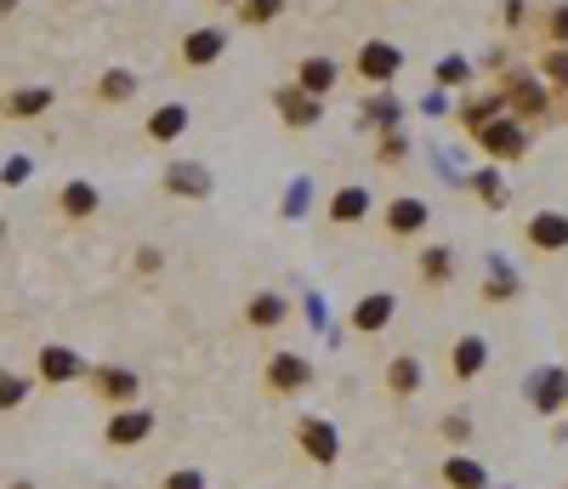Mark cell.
Returning a JSON list of instances; mask_svg holds the SVG:
<instances>
[{
    "mask_svg": "<svg viewBox=\"0 0 568 489\" xmlns=\"http://www.w3.org/2000/svg\"><path fill=\"white\" fill-rule=\"evenodd\" d=\"M313 381H319V370H313V358H308V353H290V347L267 353V365H261V387H267L274 399H296V393H308Z\"/></svg>",
    "mask_w": 568,
    "mask_h": 489,
    "instance_id": "cell-1",
    "label": "cell"
},
{
    "mask_svg": "<svg viewBox=\"0 0 568 489\" xmlns=\"http://www.w3.org/2000/svg\"><path fill=\"white\" fill-rule=\"evenodd\" d=\"M86 387H91V399L103 404V410L143 404V376L131 370V365H91V370H86Z\"/></svg>",
    "mask_w": 568,
    "mask_h": 489,
    "instance_id": "cell-2",
    "label": "cell"
},
{
    "mask_svg": "<svg viewBox=\"0 0 568 489\" xmlns=\"http://www.w3.org/2000/svg\"><path fill=\"white\" fill-rule=\"evenodd\" d=\"M296 449H302L319 473H330L342 462V427L330 415H296Z\"/></svg>",
    "mask_w": 568,
    "mask_h": 489,
    "instance_id": "cell-3",
    "label": "cell"
},
{
    "mask_svg": "<svg viewBox=\"0 0 568 489\" xmlns=\"http://www.w3.org/2000/svg\"><path fill=\"white\" fill-rule=\"evenodd\" d=\"M222 57H227V29L222 23H199V29H188V35L177 41L182 69H216Z\"/></svg>",
    "mask_w": 568,
    "mask_h": 489,
    "instance_id": "cell-4",
    "label": "cell"
},
{
    "mask_svg": "<svg viewBox=\"0 0 568 489\" xmlns=\"http://www.w3.org/2000/svg\"><path fill=\"white\" fill-rule=\"evenodd\" d=\"M86 370L91 365L75 347H63V342H46L35 353V387H75V381H86Z\"/></svg>",
    "mask_w": 568,
    "mask_h": 489,
    "instance_id": "cell-5",
    "label": "cell"
},
{
    "mask_svg": "<svg viewBox=\"0 0 568 489\" xmlns=\"http://www.w3.org/2000/svg\"><path fill=\"white\" fill-rule=\"evenodd\" d=\"M148 438H154V410H143V404L109 410V421H103V444L109 449H137Z\"/></svg>",
    "mask_w": 568,
    "mask_h": 489,
    "instance_id": "cell-6",
    "label": "cell"
},
{
    "mask_svg": "<svg viewBox=\"0 0 568 489\" xmlns=\"http://www.w3.org/2000/svg\"><path fill=\"white\" fill-rule=\"evenodd\" d=\"M404 63H410V57L398 52L392 41H364V46H358V57H353V69H358V80H364V86H392Z\"/></svg>",
    "mask_w": 568,
    "mask_h": 489,
    "instance_id": "cell-7",
    "label": "cell"
},
{
    "mask_svg": "<svg viewBox=\"0 0 568 489\" xmlns=\"http://www.w3.org/2000/svg\"><path fill=\"white\" fill-rule=\"evenodd\" d=\"M478 143H483V154H494V159H523L528 132H523L517 114H494V120L478 125Z\"/></svg>",
    "mask_w": 568,
    "mask_h": 489,
    "instance_id": "cell-8",
    "label": "cell"
},
{
    "mask_svg": "<svg viewBox=\"0 0 568 489\" xmlns=\"http://www.w3.org/2000/svg\"><path fill=\"white\" fill-rule=\"evenodd\" d=\"M274 109H279V120L290 125V132H313V125L324 120V103H319V97H308L302 86H274Z\"/></svg>",
    "mask_w": 568,
    "mask_h": 489,
    "instance_id": "cell-9",
    "label": "cell"
},
{
    "mask_svg": "<svg viewBox=\"0 0 568 489\" xmlns=\"http://www.w3.org/2000/svg\"><path fill=\"white\" fill-rule=\"evenodd\" d=\"M392 319H398V297H392V290H370V297H358L353 313H347V324H353L358 336H381Z\"/></svg>",
    "mask_w": 568,
    "mask_h": 489,
    "instance_id": "cell-10",
    "label": "cell"
},
{
    "mask_svg": "<svg viewBox=\"0 0 568 489\" xmlns=\"http://www.w3.org/2000/svg\"><path fill=\"white\" fill-rule=\"evenodd\" d=\"M370 205H376V193L364 188V182H342V188L324 200V216H330V227H353V222L370 216Z\"/></svg>",
    "mask_w": 568,
    "mask_h": 489,
    "instance_id": "cell-11",
    "label": "cell"
},
{
    "mask_svg": "<svg viewBox=\"0 0 568 489\" xmlns=\"http://www.w3.org/2000/svg\"><path fill=\"white\" fill-rule=\"evenodd\" d=\"M165 193H171V200H211V171L205 166H193V159H171V166H165Z\"/></svg>",
    "mask_w": 568,
    "mask_h": 489,
    "instance_id": "cell-12",
    "label": "cell"
},
{
    "mask_svg": "<svg viewBox=\"0 0 568 489\" xmlns=\"http://www.w3.org/2000/svg\"><path fill=\"white\" fill-rule=\"evenodd\" d=\"M381 222H387V240H415V234H426L432 211H426V200H415V193H398Z\"/></svg>",
    "mask_w": 568,
    "mask_h": 489,
    "instance_id": "cell-13",
    "label": "cell"
},
{
    "mask_svg": "<svg viewBox=\"0 0 568 489\" xmlns=\"http://www.w3.org/2000/svg\"><path fill=\"white\" fill-rule=\"evenodd\" d=\"M245 324L256 336H274L290 324V297H279V290H256V297L245 302Z\"/></svg>",
    "mask_w": 568,
    "mask_h": 489,
    "instance_id": "cell-14",
    "label": "cell"
},
{
    "mask_svg": "<svg viewBox=\"0 0 568 489\" xmlns=\"http://www.w3.org/2000/svg\"><path fill=\"white\" fill-rule=\"evenodd\" d=\"M188 103H159L148 120H143V137L154 143V148H171V143H182V132H188Z\"/></svg>",
    "mask_w": 568,
    "mask_h": 489,
    "instance_id": "cell-15",
    "label": "cell"
},
{
    "mask_svg": "<svg viewBox=\"0 0 568 489\" xmlns=\"http://www.w3.org/2000/svg\"><path fill=\"white\" fill-rule=\"evenodd\" d=\"M57 103V91L52 86H18V91H7V97H0V120H41L46 109Z\"/></svg>",
    "mask_w": 568,
    "mask_h": 489,
    "instance_id": "cell-16",
    "label": "cell"
},
{
    "mask_svg": "<svg viewBox=\"0 0 568 489\" xmlns=\"http://www.w3.org/2000/svg\"><path fill=\"white\" fill-rule=\"evenodd\" d=\"M398 125H404V103H398L392 91H376V97H364L358 103V132H398Z\"/></svg>",
    "mask_w": 568,
    "mask_h": 489,
    "instance_id": "cell-17",
    "label": "cell"
},
{
    "mask_svg": "<svg viewBox=\"0 0 568 489\" xmlns=\"http://www.w3.org/2000/svg\"><path fill=\"white\" fill-rule=\"evenodd\" d=\"M523 234H528L534 251L557 256V251H568V216H563V211H534V216L523 222Z\"/></svg>",
    "mask_w": 568,
    "mask_h": 489,
    "instance_id": "cell-18",
    "label": "cell"
},
{
    "mask_svg": "<svg viewBox=\"0 0 568 489\" xmlns=\"http://www.w3.org/2000/svg\"><path fill=\"white\" fill-rule=\"evenodd\" d=\"M336 80H342V69H336V57H324V52H313V57L296 63V86H302L308 97H319V103L336 91Z\"/></svg>",
    "mask_w": 568,
    "mask_h": 489,
    "instance_id": "cell-19",
    "label": "cell"
},
{
    "mask_svg": "<svg viewBox=\"0 0 568 489\" xmlns=\"http://www.w3.org/2000/svg\"><path fill=\"white\" fill-rule=\"evenodd\" d=\"M137 91H143L137 69H109L103 80L91 86V103L97 109H120V103H137Z\"/></svg>",
    "mask_w": 568,
    "mask_h": 489,
    "instance_id": "cell-20",
    "label": "cell"
},
{
    "mask_svg": "<svg viewBox=\"0 0 568 489\" xmlns=\"http://www.w3.org/2000/svg\"><path fill=\"white\" fill-rule=\"evenodd\" d=\"M528 404L541 410V415H552V410H563L568 404V370H534L528 376Z\"/></svg>",
    "mask_w": 568,
    "mask_h": 489,
    "instance_id": "cell-21",
    "label": "cell"
},
{
    "mask_svg": "<svg viewBox=\"0 0 568 489\" xmlns=\"http://www.w3.org/2000/svg\"><path fill=\"white\" fill-rule=\"evenodd\" d=\"M97 205H103V193H97V182H86V177H75V182L57 188V211L69 216V222H91Z\"/></svg>",
    "mask_w": 568,
    "mask_h": 489,
    "instance_id": "cell-22",
    "label": "cell"
},
{
    "mask_svg": "<svg viewBox=\"0 0 568 489\" xmlns=\"http://www.w3.org/2000/svg\"><path fill=\"white\" fill-rule=\"evenodd\" d=\"M387 393L392 399H415L421 387H426V370H421V358L415 353H398V358H387Z\"/></svg>",
    "mask_w": 568,
    "mask_h": 489,
    "instance_id": "cell-23",
    "label": "cell"
},
{
    "mask_svg": "<svg viewBox=\"0 0 568 489\" xmlns=\"http://www.w3.org/2000/svg\"><path fill=\"white\" fill-rule=\"evenodd\" d=\"M483 365H489V342H483V336H455V347H449V376H455V381H478Z\"/></svg>",
    "mask_w": 568,
    "mask_h": 489,
    "instance_id": "cell-24",
    "label": "cell"
},
{
    "mask_svg": "<svg viewBox=\"0 0 568 489\" xmlns=\"http://www.w3.org/2000/svg\"><path fill=\"white\" fill-rule=\"evenodd\" d=\"M500 103L517 109V114L528 120V114H546V109H552V91L534 86V80H506V86H500Z\"/></svg>",
    "mask_w": 568,
    "mask_h": 489,
    "instance_id": "cell-25",
    "label": "cell"
},
{
    "mask_svg": "<svg viewBox=\"0 0 568 489\" xmlns=\"http://www.w3.org/2000/svg\"><path fill=\"white\" fill-rule=\"evenodd\" d=\"M415 274H421L426 290H444V285L455 279V245H426L421 263H415Z\"/></svg>",
    "mask_w": 568,
    "mask_h": 489,
    "instance_id": "cell-26",
    "label": "cell"
},
{
    "mask_svg": "<svg viewBox=\"0 0 568 489\" xmlns=\"http://www.w3.org/2000/svg\"><path fill=\"white\" fill-rule=\"evenodd\" d=\"M438 478H444V489H489V467L472 462V455H449Z\"/></svg>",
    "mask_w": 568,
    "mask_h": 489,
    "instance_id": "cell-27",
    "label": "cell"
},
{
    "mask_svg": "<svg viewBox=\"0 0 568 489\" xmlns=\"http://www.w3.org/2000/svg\"><path fill=\"white\" fill-rule=\"evenodd\" d=\"M29 393H35V376H18V370H0V415H12L29 404Z\"/></svg>",
    "mask_w": 568,
    "mask_h": 489,
    "instance_id": "cell-28",
    "label": "cell"
},
{
    "mask_svg": "<svg viewBox=\"0 0 568 489\" xmlns=\"http://www.w3.org/2000/svg\"><path fill=\"white\" fill-rule=\"evenodd\" d=\"M285 12V0H240V7H233V18H240L245 29H267Z\"/></svg>",
    "mask_w": 568,
    "mask_h": 489,
    "instance_id": "cell-29",
    "label": "cell"
},
{
    "mask_svg": "<svg viewBox=\"0 0 568 489\" xmlns=\"http://www.w3.org/2000/svg\"><path fill=\"white\" fill-rule=\"evenodd\" d=\"M517 297V274L506 263H489V279H483V302H512Z\"/></svg>",
    "mask_w": 568,
    "mask_h": 489,
    "instance_id": "cell-30",
    "label": "cell"
},
{
    "mask_svg": "<svg viewBox=\"0 0 568 489\" xmlns=\"http://www.w3.org/2000/svg\"><path fill=\"white\" fill-rule=\"evenodd\" d=\"M404 154H410V132H404V125L376 137V166H404Z\"/></svg>",
    "mask_w": 568,
    "mask_h": 489,
    "instance_id": "cell-31",
    "label": "cell"
},
{
    "mask_svg": "<svg viewBox=\"0 0 568 489\" xmlns=\"http://www.w3.org/2000/svg\"><path fill=\"white\" fill-rule=\"evenodd\" d=\"M472 193H478L489 211L506 205V182H500V171H478V177H472Z\"/></svg>",
    "mask_w": 568,
    "mask_h": 489,
    "instance_id": "cell-32",
    "label": "cell"
},
{
    "mask_svg": "<svg viewBox=\"0 0 568 489\" xmlns=\"http://www.w3.org/2000/svg\"><path fill=\"white\" fill-rule=\"evenodd\" d=\"M466 80H472V63L449 52V57L438 63V86H466Z\"/></svg>",
    "mask_w": 568,
    "mask_h": 489,
    "instance_id": "cell-33",
    "label": "cell"
},
{
    "mask_svg": "<svg viewBox=\"0 0 568 489\" xmlns=\"http://www.w3.org/2000/svg\"><path fill=\"white\" fill-rule=\"evenodd\" d=\"M541 75H546V80H557V86L568 91V46H552V52H546V63H541Z\"/></svg>",
    "mask_w": 568,
    "mask_h": 489,
    "instance_id": "cell-34",
    "label": "cell"
},
{
    "mask_svg": "<svg viewBox=\"0 0 568 489\" xmlns=\"http://www.w3.org/2000/svg\"><path fill=\"white\" fill-rule=\"evenodd\" d=\"M159 489H205V473L199 467H177V473H165Z\"/></svg>",
    "mask_w": 568,
    "mask_h": 489,
    "instance_id": "cell-35",
    "label": "cell"
},
{
    "mask_svg": "<svg viewBox=\"0 0 568 489\" xmlns=\"http://www.w3.org/2000/svg\"><path fill=\"white\" fill-rule=\"evenodd\" d=\"M438 433H444V444H466V438H472V421H466V415H444Z\"/></svg>",
    "mask_w": 568,
    "mask_h": 489,
    "instance_id": "cell-36",
    "label": "cell"
},
{
    "mask_svg": "<svg viewBox=\"0 0 568 489\" xmlns=\"http://www.w3.org/2000/svg\"><path fill=\"white\" fill-rule=\"evenodd\" d=\"M546 41H552V46H568V7H552V12H546Z\"/></svg>",
    "mask_w": 568,
    "mask_h": 489,
    "instance_id": "cell-37",
    "label": "cell"
},
{
    "mask_svg": "<svg viewBox=\"0 0 568 489\" xmlns=\"http://www.w3.org/2000/svg\"><path fill=\"white\" fill-rule=\"evenodd\" d=\"M302 200H308V182H296L290 200H285V216H302Z\"/></svg>",
    "mask_w": 568,
    "mask_h": 489,
    "instance_id": "cell-38",
    "label": "cell"
},
{
    "mask_svg": "<svg viewBox=\"0 0 568 489\" xmlns=\"http://www.w3.org/2000/svg\"><path fill=\"white\" fill-rule=\"evenodd\" d=\"M29 177V159H7V171H0V182H23Z\"/></svg>",
    "mask_w": 568,
    "mask_h": 489,
    "instance_id": "cell-39",
    "label": "cell"
},
{
    "mask_svg": "<svg viewBox=\"0 0 568 489\" xmlns=\"http://www.w3.org/2000/svg\"><path fill=\"white\" fill-rule=\"evenodd\" d=\"M159 268V251H137V274H154Z\"/></svg>",
    "mask_w": 568,
    "mask_h": 489,
    "instance_id": "cell-40",
    "label": "cell"
},
{
    "mask_svg": "<svg viewBox=\"0 0 568 489\" xmlns=\"http://www.w3.org/2000/svg\"><path fill=\"white\" fill-rule=\"evenodd\" d=\"M18 12V0H0V18H12Z\"/></svg>",
    "mask_w": 568,
    "mask_h": 489,
    "instance_id": "cell-41",
    "label": "cell"
},
{
    "mask_svg": "<svg viewBox=\"0 0 568 489\" xmlns=\"http://www.w3.org/2000/svg\"><path fill=\"white\" fill-rule=\"evenodd\" d=\"M12 489H35V484H23V478H18V484H12Z\"/></svg>",
    "mask_w": 568,
    "mask_h": 489,
    "instance_id": "cell-42",
    "label": "cell"
},
{
    "mask_svg": "<svg viewBox=\"0 0 568 489\" xmlns=\"http://www.w3.org/2000/svg\"><path fill=\"white\" fill-rule=\"evenodd\" d=\"M216 7H240V0H216Z\"/></svg>",
    "mask_w": 568,
    "mask_h": 489,
    "instance_id": "cell-43",
    "label": "cell"
},
{
    "mask_svg": "<svg viewBox=\"0 0 568 489\" xmlns=\"http://www.w3.org/2000/svg\"><path fill=\"white\" fill-rule=\"evenodd\" d=\"M0 245H7V222H0Z\"/></svg>",
    "mask_w": 568,
    "mask_h": 489,
    "instance_id": "cell-44",
    "label": "cell"
},
{
    "mask_svg": "<svg viewBox=\"0 0 568 489\" xmlns=\"http://www.w3.org/2000/svg\"><path fill=\"white\" fill-rule=\"evenodd\" d=\"M103 489H120V484H103Z\"/></svg>",
    "mask_w": 568,
    "mask_h": 489,
    "instance_id": "cell-45",
    "label": "cell"
}]
</instances>
